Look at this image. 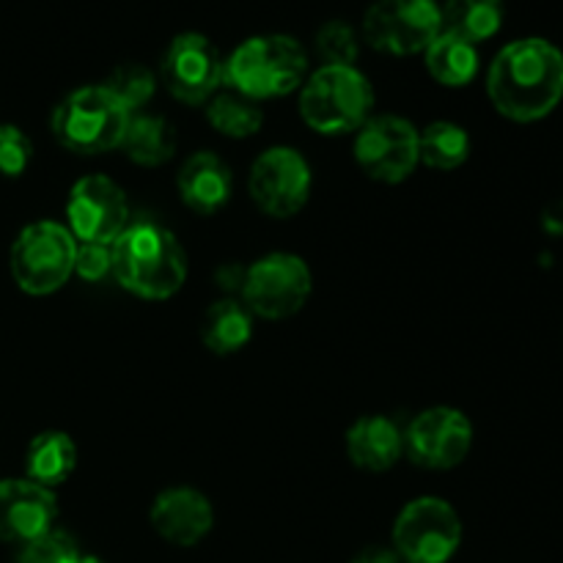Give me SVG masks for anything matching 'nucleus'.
<instances>
[{
  "instance_id": "obj_1",
  "label": "nucleus",
  "mask_w": 563,
  "mask_h": 563,
  "mask_svg": "<svg viewBox=\"0 0 563 563\" xmlns=\"http://www.w3.org/2000/svg\"><path fill=\"white\" fill-rule=\"evenodd\" d=\"M495 110L511 121H539L563 99V53L548 38H517L495 55L487 75Z\"/></svg>"
},
{
  "instance_id": "obj_2",
  "label": "nucleus",
  "mask_w": 563,
  "mask_h": 563,
  "mask_svg": "<svg viewBox=\"0 0 563 563\" xmlns=\"http://www.w3.org/2000/svg\"><path fill=\"white\" fill-rule=\"evenodd\" d=\"M113 278L141 300H168L185 286L187 256L174 231L154 220L130 223L113 245Z\"/></svg>"
},
{
  "instance_id": "obj_3",
  "label": "nucleus",
  "mask_w": 563,
  "mask_h": 563,
  "mask_svg": "<svg viewBox=\"0 0 563 563\" xmlns=\"http://www.w3.org/2000/svg\"><path fill=\"white\" fill-rule=\"evenodd\" d=\"M306 49L284 33L245 38L225 58V82L253 102L297 91L306 82Z\"/></svg>"
},
{
  "instance_id": "obj_4",
  "label": "nucleus",
  "mask_w": 563,
  "mask_h": 563,
  "mask_svg": "<svg viewBox=\"0 0 563 563\" xmlns=\"http://www.w3.org/2000/svg\"><path fill=\"white\" fill-rule=\"evenodd\" d=\"M374 108V88L357 66H319L300 91V119L319 135L357 132Z\"/></svg>"
},
{
  "instance_id": "obj_5",
  "label": "nucleus",
  "mask_w": 563,
  "mask_h": 563,
  "mask_svg": "<svg viewBox=\"0 0 563 563\" xmlns=\"http://www.w3.org/2000/svg\"><path fill=\"white\" fill-rule=\"evenodd\" d=\"M130 110L104 86H82L66 93L53 110V135L66 152L93 157L121 146Z\"/></svg>"
},
{
  "instance_id": "obj_6",
  "label": "nucleus",
  "mask_w": 563,
  "mask_h": 563,
  "mask_svg": "<svg viewBox=\"0 0 563 563\" xmlns=\"http://www.w3.org/2000/svg\"><path fill=\"white\" fill-rule=\"evenodd\" d=\"M75 256L77 240L71 231L53 220H38L25 225L11 245V278L25 295H53L75 275Z\"/></svg>"
},
{
  "instance_id": "obj_7",
  "label": "nucleus",
  "mask_w": 563,
  "mask_h": 563,
  "mask_svg": "<svg viewBox=\"0 0 563 563\" xmlns=\"http://www.w3.org/2000/svg\"><path fill=\"white\" fill-rule=\"evenodd\" d=\"M313 291V275L295 253H267L253 262L242 284V302L253 317L289 319L306 308Z\"/></svg>"
},
{
  "instance_id": "obj_8",
  "label": "nucleus",
  "mask_w": 563,
  "mask_h": 563,
  "mask_svg": "<svg viewBox=\"0 0 563 563\" xmlns=\"http://www.w3.org/2000/svg\"><path fill=\"white\" fill-rule=\"evenodd\" d=\"M460 544V515L434 495L410 500L394 522V550L405 563H449Z\"/></svg>"
},
{
  "instance_id": "obj_9",
  "label": "nucleus",
  "mask_w": 563,
  "mask_h": 563,
  "mask_svg": "<svg viewBox=\"0 0 563 563\" xmlns=\"http://www.w3.org/2000/svg\"><path fill=\"white\" fill-rule=\"evenodd\" d=\"M363 33L379 53L416 55L443 33V11L438 0H374Z\"/></svg>"
},
{
  "instance_id": "obj_10",
  "label": "nucleus",
  "mask_w": 563,
  "mask_h": 563,
  "mask_svg": "<svg viewBox=\"0 0 563 563\" xmlns=\"http://www.w3.org/2000/svg\"><path fill=\"white\" fill-rule=\"evenodd\" d=\"M311 165L297 148L273 146L256 157L247 176L253 203L269 218H291L311 198Z\"/></svg>"
},
{
  "instance_id": "obj_11",
  "label": "nucleus",
  "mask_w": 563,
  "mask_h": 563,
  "mask_svg": "<svg viewBox=\"0 0 563 563\" xmlns=\"http://www.w3.org/2000/svg\"><path fill=\"white\" fill-rule=\"evenodd\" d=\"M355 159L368 179L383 185L410 179L421 163L416 124L401 115H372L357 130Z\"/></svg>"
},
{
  "instance_id": "obj_12",
  "label": "nucleus",
  "mask_w": 563,
  "mask_h": 563,
  "mask_svg": "<svg viewBox=\"0 0 563 563\" xmlns=\"http://www.w3.org/2000/svg\"><path fill=\"white\" fill-rule=\"evenodd\" d=\"M163 86L185 104H207L225 82V60L201 33H179L159 66Z\"/></svg>"
},
{
  "instance_id": "obj_13",
  "label": "nucleus",
  "mask_w": 563,
  "mask_h": 563,
  "mask_svg": "<svg viewBox=\"0 0 563 563\" xmlns=\"http://www.w3.org/2000/svg\"><path fill=\"white\" fill-rule=\"evenodd\" d=\"M66 229L77 242L113 245L115 236L130 225V203L124 190L102 174L82 176L66 198Z\"/></svg>"
},
{
  "instance_id": "obj_14",
  "label": "nucleus",
  "mask_w": 563,
  "mask_h": 563,
  "mask_svg": "<svg viewBox=\"0 0 563 563\" xmlns=\"http://www.w3.org/2000/svg\"><path fill=\"white\" fill-rule=\"evenodd\" d=\"M473 449V423L456 407H429L418 412L405 432V451L418 467L454 471Z\"/></svg>"
},
{
  "instance_id": "obj_15",
  "label": "nucleus",
  "mask_w": 563,
  "mask_h": 563,
  "mask_svg": "<svg viewBox=\"0 0 563 563\" xmlns=\"http://www.w3.org/2000/svg\"><path fill=\"white\" fill-rule=\"evenodd\" d=\"M58 520L55 489L31 478L0 482V542L27 544L53 531Z\"/></svg>"
},
{
  "instance_id": "obj_16",
  "label": "nucleus",
  "mask_w": 563,
  "mask_h": 563,
  "mask_svg": "<svg viewBox=\"0 0 563 563\" xmlns=\"http://www.w3.org/2000/svg\"><path fill=\"white\" fill-rule=\"evenodd\" d=\"M148 522L159 539L176 548H196L214 526V509L203 493L192 487H170L154 498Z\"/></svg>"
},
{
  "instance_id": "obj_17",
  "label": "nucleus",
  "mask_w": 563,
  "mask_h": 563,
  "mask_svg": "<svg viewBox=\"0 0 563 563\" xmlns=\"http://www.w3.org/2000/svg\"><path fill=\"white\" fill-rule=\"evenodd\" d=\"M176 187L187 209L198 214H214L229 203L234 190V176L231 168L212 152H198L185 159Z\"/></svg>"
},
{
  "instance_id": "obj_18",
  "label": "nucleus",
  "mask_w": 563,
  "mask_h": 563,
  "mask_svg": "<svg viewBox=\"0 0 563 563\" xmlns=\"http://www.w3.org/2000/svg\"><path fill=\"white\" fill-rule=\"evenodd\" d=\"M405 454V432L385 416H363L346 432V456L355 467L385 473Z\"/></svg>"
},
{
  "instance_id": "obj_19",
  "label": "nucleus",
  "mask_w": 563,
  "mask_h": 563,
  "mask_svg": "<svg viewBox=\"0 0 563 563\" xmlns=\"http://www.w3.org/2000/svg\"><path fill=\"white\" fill-rule=\"evenodd\" d=\"M253 339V313L234 297L212 302L201 319V341L214 355H236Z\"/></svg>"
},
{
  "instance_id": "obj_20",
  "label": "nucleus",
  "mask_w": 563,
  "mask_h": 563,
  "mask_svg": "<svg viewBox=\"0 0 563 563\" xmlns=\"http://www.w3.org/2000/svg\"><path fill=\"white\" fill-rule=\"evenodd\" d=\"M77 467V445L66 432H42L31 440L25 451V478L42 484V487L55 489Z\"/></svg>"
},
{
  "instance_id": "obj_21",
  "label": "nucleus",
  "mask_w": 563,
  "mask_h": 563,
  "mask_svg": "<svg viewBox=\"0 0 563 563\" xmlns=\"http://www.w3.org/2000/svg\"><path fill=\"white\" fill-rule=\"evenodd\" d=\"M119 148L135 165L159 168L176 154V132L163 115L135 113L130 115V124H126Z\"/></svg>"
},
{
  "instance_id": "obj_22",
  "label": "nucleus",
  "mask_w": 563,
  "mask_h": 563,
  "mask_svg": "<svg viewBox=\"0 0 563 563\" xmlns=\"http://www.w3.org/2000/svg\"><path fill=\"white\" fill-rule=\"evenodd\" d=\"M427 69L440 86L462 88L478 75V49L476 44L454 36V33H440L427 49H423Z\"/></svg>"
},
{
  "instance_id": "obj_23",
  "label": "nucleus",
  "mask_w": 563,
  "mask_h": 563,
  "mask_svg": "<svg viewBox=\"0 0 563 563\" xmlns=\"http://www.w3.org/2000/svg\"><path fill=\"white\" fill-rule=\"evenodd\" d=\"M440 11L443 31L471 44L487 42L504 25V0H449Z\"/></svg>"
},
{
  "instance_id": "obj_24",
  "label": "nucleus",
  "mask_w": 563,
  "mask_h": 563,
  "mask_svg": "<svg viewBox=\"0 0 563 563\" xmlns=\"http://www.w3.org/2000/svg\"><path fill=\"white\" fill-rule=\"evenodd\" d=\"M421 163L434 170H456L471 157V135L454 121H434L418 132Z\"/></svg>"
},
{
  "instance_id": "obj_25",
  "label": "nucleus",
  "mask_w": 563,
  "mask_h": 563,
  "mask_svg": "<svg viewBox=\"0 0 563 563\" xmlns=\"http://www.w3.org/2000/svg\"><path fill=\"white\" fill-rule=\"evenodd\" d=\"M207 119L220 135L234 137H253L264 124V113L253 99L242 97V93H214L207 102Z\"/></svg>"
},
{
  "instance_id": "obj_26",
  "label": "nucleus",
  "mask_w": 563,
  "mask_h": 563,
  "mask_svg": "<svg viewBox=\"0 0 563 563\" xmlns=\"http://www.w3.org/2000/svg\"><path fill=\"white\" fill-rule=\"evenodd\" d=\"M104 88L130 110V115H135L152 102L154 91H157V77L141 64H121L119 69L110 71Z\"/></svg>"
},
{
  "instance_id": "obj_27",
  "label": "nucleus",
  "mask_w": 563,
  "mask_h": 563,
  "mask_svg": "<svg viewBox=\"0 0 563 563\" xmlns=\"http://www.w3.org/2000/svg\"><path fill=\"white\" fill-rule=\"evenodd\" d=\"M317 53L324 66H355L357 53H361L357 33L346 22H328L317 33Z\"/></svg>"
},
{
  "instance_id": "obj_28",
  "label": "nucleus",
  "mask_w": 563,
  "mask_h": 563,
  "mask_svg": "<svg viewBox=\"0 0 563 563\" xmlns=\"http://www.w3.org/2000/svg\"><path fill=\"white\" fill-rule=\"evenodd\" d=\"M80 555L82 553L80 548H77L75 539L66 531L53 528V531H47L44 537L22 544L16 563H75Z\"/></svg>"
},
{
  "instance_id": "obj_29",
  "label": "nucleus",
  "mask_w": 563,
  "mask_h": 563,
  "mask_svg": "<svg viewBox=\"0 0 563 563\" xmlns=\"http://www.w3.org/2000/svg\"><path fill=\"white\" fill-rule=\"evenodd\" d=\"M33 159V146L25 132L14 124H0V174L22 176Z\"/></svg>"
},
{
  "instance_id": "obj_30",
  "label": "nucleus",
  "mask_w": 563,
  "mask_h": 563,
  "mask_svg": "<svg viewBox=\"0 0 563 563\" xmlns=\"http://www.w3.org/2000/svg\"><path fill=\"white\" fill-rule=\"evenodd\" d=\"M75 275L88 284L110 278L113 275V247L102 245V242H77Z\"/></svg>"
},
{
  "instance_id": "obj_31",
  "label": "nucleus",
  "mask_w": 563,
  "mask_h": 563,
  "mask_svg": "<svg viewBox=\"0 0 563 563\" xmlns=\"http://www.w3.org/2000/svg\"><path fill=\"white\" fill-rule=\"evenodd\" d=\"M245 273H247V267H242V264L225 262L214 269V280H218L220 289L229 291V295H234V291L240 295L242 284H245Z\"/></svg>"
},
{
  "instance_id": "obj_32",
  "label": "nucleus",
  "mask_w": 563,
  "mask_h": 563,
  "mask_svg": "<svg viewBox=\"0 0 563 563\" xmlns=\"http://www.w3.org/2000/svg\"><path fill=\"white\" fill-rule=\"evenodd\" d=\"M542 229L548 231L550 236H563V198L559 201L548 203L542 212Z\"/></svg>"
},
{
  "instance_id": "obj_33",
  "label": "nucleus",
  "mask_w": 563,
  "mask_h": 563,
  "mask_svg": "<svg viewBox=\"0 0 563 563\" xmlns=\"http://www.w3.org/2000/svg\"><path fill=\"white\" fill-rule=\"evenodd\" d=\"M350 563H405V561H401L399 555H396V550L377 548V544H374V548L361 550V553H357Z\"/></svg>"
},
{
  "instance_id": "obj_34",
  "label": "nucleus",
  "mask_w": 563,
  "mask_h": 563,
  "mask_svg": "<svg viewBox=\"0 0 563 563\" xmlns=\"http://www.w3.org/2000/svg\"><path fill=\"white\" fill-rule=\"evenodd\" d=\"M75 563H104V561H102V559H97V555H86V553H82L80 559H77Z\"/></svg>"
}]
</instances>
